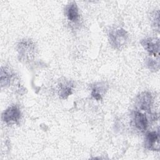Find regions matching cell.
Returning a JSON list of instances; mask_svg holds the SVG:
<instances>
[{
	"label": "cell",
	"mask_w": 160,
	"mask_h": 160,
	"mask_svg": "<svg viewBox=\"0 0 160 160\" xmlns=\"http://www.w3.org/2000/svg\"><path fill=\"white\" fill-rule=\"evenodd\" d=\"M21 118V111L16 106L8 108L2 114V120L7 124L17 122Z\"/></svg>",
	"instance_id": "1"
},
{
	"label": "cell",
	"mask_w": 160,
	"mask_h": 160,
	"mask_svg": "<svg viewBox=\"0 0 160 160\" xmlns=\"http://www.w3.org/2000/svg\"><path fill=\"white\" fill-rule=\"evenodd\" d=\"M152 104V97L150 93L143 92L136 99V106L139 109L149 112Z\"/></svg>",
	"instance_id": "2"
},
{
	"label": "cell",
	"mask_w": 160,
	"mask_h": 160,
	"mask_svg": "<svg viewBox=\"0 0 160 160\" xmlns=\"http://www.w3.org/2000/svg\"><path fill=\"white\" fill-rule=\"evenodd\" d=\"M111 41L116 48H120L124 46L127 39L126 32L122 29H116L110 34Z\"/></svg>",
	"instance_id": "3"
},
{
	"label": "cell",
	"mask_w": 160,
	"mask_h": 160,
	"mask_svg": "<svg viewBox=\"0 0 160 160\" xmlns=\"http://www.w3.org/2000/svg\"><path fill=\"white\" fill-rule=\"evenodd\" d=\"M133 124L136 129L141 131H145L148 126V121L146 116L138 111H134L132 114Z\"/></svg>",
	"instance_id": "4"
},
{
	"label": "cell",
	"mask_w": 160,
	"mask_h": 160,
	"mask_svg": "<svg viewBox=\"0 0 160 160\" xmlns=\"http://www.w3.org/2000/svg\"><path fill=\"white\" fill-rule=\"evenodd\" d=\"M145 146L151 150L158 151L159 149V132H149L145 138Z\"/></svg>",
	"instance_id": "5"
},
{
	"label": "cell",
	"mask_w": 160,
	"mask_h": 160,
	"mask_svg": "<svg viewBox=\"0 0 160 160\" xmlns=\"http://www.w3.org/2000/svg\"><path fill=\"white\" fill-rule=\"evenodd\" d=\"M141 44L150 54L154 56H159V41L158 39L154 42L151 39H146L142 41Z\"/></svg>",
	"instance_id": "6"
},
{
	"label": "cell",
	"mask_w": 160,
	"mask_h": 160,
	"mask_svg": "<svg viewBox=\"0 0 160 160\" xmlns=\"http://www.w3.org/2000/svg\"><path fill=\"white\" fill-rule=\"evenodd\" d=\"M66 14L68 19L72 21L75 22L79 18V10L75 2H71L66 8Z\"/></svg>",
	"instance_id": "7"
},
{
	"label": "cell",
	"mask_w": 160,
	"mask_h": 160,
	"mask_svg": "<svg viewBox=\"0 0 160 160\" xmlns=\"http://www.w3.org/2000/svg\"><path fill=\"white\" fill-rule=\"evenodd\" d=\"M12 76L11 72L8 71L6 68H2L1 71V86L7 85L10 81V79Z\"/></svg>",
	"instance_id": "8"
},
{
	"label": "cell",
	"mask_w": 160,
	"mask_h": 160,
	"mask_svg": "<svg viewBox=\"0 0 160 160\" xmlns=\"http://www.w3.org/2000/svg\"><path fill=\"white\" fill-rule=\"evenodd\" d=\"M71 91L72 89L69 86H61L59 89V96L62 98H66L67 96L71 94Z\"/></svg>",
	"instance_id": "9"
}]
</instances>
